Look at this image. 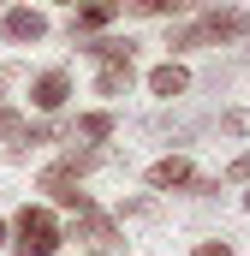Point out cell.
Instances as JSON below:
<instances>
[{
	"label": "cell",
	"instance_id": "cell-17",
	"mask_svg": "<svg viewBox=\"0 0 250 256\" xmlns=\"http://www.w3.org/2000/svg\"><path fill=\"white\" fill-rule=\"evenodd\" d=\"M190 256H232V244H226V238H202Z\"/></svg>",
	"mask_w": 250,
	"mask_h": 256
},
{
	"label": "cell",
	"instance_id": "cell-16",
	"mask_svg": "<svg viewBox=\"0 0 250 256\" xmlns=\"http://www.w3.org/2000/svg\"><path fill=\"white\" fill-rule=\"evenodd\" d=\"M220 179H226V185H250V155H238V161H232Z\"/></svg>",
	"mask_w": 250,
	"mask_h": 256
},
{
	"label": "cell",
	"instance_id": "cell-2",
	"mask_svg": "<svg viewBox=\"0 0 250 256\" xmlns=\"http://www.w3.org/2000/svg\"><path fill=\"white\" fill-rule=\"evenodd\" d=\"M12 232H18V238H12V244H18V256H54V250L66 244L60 220H54L48 208H30V202L18 208V220H12Z\"/></svg>",
	"mask_w": 250,
	"mask_h": 256
},
{
	"label": "cell",
	"instance_id": "cell-19",
	"mask_svg": "<svg viewBox=\"0 0 250 256\" xmlns=\"http://www.w3.org/2000/svg\"><path fill=\"white\" fill-rule=\"evenodd\" d=\"M0 244H6V220H0Z\"/></svg>",
	"mask_w": 250,
	"mask_h": 256
},
{
	"label": "cell",
	"instance_id": "cell-14",
	"mask_svg": "<svg viewBox=\"0 0 250 256\" xmlns=\"http://www.w3.org/2000/svg\"><path fill=\"white\" fill-rule=\"evenodd\" d=\"M18 131H24V114L12 102H0V143H18Z\"/></svg>",
	"mask_w": 250,
	"mask_h": 256
},
{
	"label": "cell",
	"instance_id": "cell-15",
	"mask_svg": "<svg viewBox=\"0 0 250 256\" xmlns=\"http://www.w3.org/2000/svg\"><path fill=\"white\" fill-rule=\"evenodd\" d=\"M120 214H131V220H155V202H149V196H131V202H120Z\"/></svg>",
	"mask_w": 250,
	"mask_h": 256
},
{
	"label": "cell",
	"instance_id": "cell-22",
	"mask_svg": "<svg viewBox=\"0 0 250 256\" xmlns=\"http://www.w3.org/2000/svg\"><path fill=\"white\" fill-rule=\"evenodd\" d=\"M60 6H72V0H60Z\"/></svg>",
	"mask_w": 250,
	"mask_h": 256
},
{
	"label": "cell",
	"instance_id": "cell-13",
	"mask_svg": "<svg viewBox=\"0 0 250 256\" xmlns=\"http://www.w3.org/2000/svg\"><path fill=\"white\" fill-rule=\"evenodd\" d=\"M190 0H131V12L137 18H167V12H185Z\"/></svg>",
	"mask_w": 250,
	"mask_h": 256
},
{
	"label": "cell",
	"instance_id": "cell-20",
	"mask_svg": "<svg viewBox=\"0 0 250 256\" xmlns=\"http://www.w3.org/2000/svg\"><path fill=\"white\" fill-rule=\"evenodd\" d=\"M244 208H250V191H244Z\"/></svg>",
	"mask_w": 250,
	"mask_h": 256
},
{
	"label": "cell",
	"instance_id": "cell-4",
	"mask_svg": "<svg viewBox=\"0 0 250 256\" xmlns=\"http://www.w3.org/2000/svg\"><path fill=\"white\" fill-rule=\"evenodd\" d=\"M72 238H84V244H96V250H114V244H120V220L102 214L96 202H84V208H72Z\"/></svg>",
	"mask_w": 250,
	"mask_h": 256
},
{
	"label": "cell",
	"instance_id": "cell-1",
	"mask_svg": "<svg viewBox=\"0 0 250 256\" xmlns=\"http://www.w3.org/2000/svg\"><path fill=\"white\" fill-rule=\"evenodd\" d=\"M244 30H250L244 6H214V12H202L196 24L173 30V36H167V48H173V54H190V48H226V42H238Z\"/></svg>",
	"mask_w": 250,
	"mask_h": 256
},
{
	"label": "cell",
	"instance_id": "cell-11",
	"mask_svg": "<svg viewBox=\"0 0 250 256\" xmlns=\"http://www.w3.org/2000/svg\"><path fill=\"white\" fill-rule=\"evenodd\" d=\"M72 137H84V143H108V137H114V114H108V108H102V114H78Z\"/></svg>",
	"mask_w": 250,
	"mask_h": 256
},
{
	"label": "cell",
	"instance_id": "cell-6",
	"mask_svg": "<svg viewBox=\"0 0 250 256\" xmlns=\"http://www.w3.org/2000/svg\"><path fill=\"white\" fill-rule=\"evenodd\" d=\"M72 6H78V12H72V42H78V36L108 30V24L125 12V0H72Z\"/></svg>",
	"mask_w": 250,
	"mask_h": 256
},
{
	"label": "cell",
	"instance_id": "cell-9",
	"mask_svg": "<svg viewBox=\"0 0 250 256\" xmlns=\"http://www.w3.org/2000/svg\"><path fill=\"white\" fill-rule=\"evenodd\" d=\"M185 90H190V72H185L179 60H167V66L149 72V96H155V102H179Z\"/></svg>",
	"mask_w": 250,
	"mask_h": 256
},
{
	"label": "cell",
	"instance_id": "cell-23",
	"mask_svg": "<svg viewBox=\"0 0 250 256\" xmlns=\"http://www.w3.org/2000/svg\"><path fill=\"white\" fill-rule=\"evenodd\" d=\"M102 256H108V250H102Z\"/></svg>",
	"mask_w": 250,
	"mask_h": 256
},
{
	"label": "cell",
	"instance_id": "cell-12",
	"mask_svg": "<svg viewBox=\"0 0 250 256\" xmlns=\"http://www.w3.org/2000/svg\"><path fill=\"white\" fill-rule=\"evenodd\" d=\"M125 90H131V66H102V72H96V96L114 102V96H125Z\"/></svg>",
	"mask_w": 250,
	"mask_h": 256
},
{
	"label": "cell",
	"instance_id": "cell-3",
	"mask_svg": "<svg viewBox=\"0 0 250 256\" xmlns=\"http://www.w3.org/2000/svg\"><path fill=\"white\" fill-rule=\"evenodd\" d=\"M0 36L12 48H30V42L48 36V12H36V6H0Z\"/></svg>",
	"mask_w": 250,
	"mask_h": 256
},
{
	"label": "cell",
	"instance_id": "cell-5",
	"mask_svg": "<svg viewBox=\"0 0 250 256\" xmlns=\"http://www.w3.org/2000/svg\"><path fill=\"white\" fill-rule=\"evenodd\" d=\"M36 185L48 191V202H60V208H84V202H90V191H84V173H72L66 161L42 167V179H36Z\"/></svg>",
	"mask_w": 250,
	"mask_h": 256
},
{
	"label": "cell",
	"instance_id": "cell-21",
	"mask_svg": "<svg viewBox=\"0 0 250 256\" xmlns=\"http://www.w3.org/2000/svg\"><path fill=\"white\" fill-rule=\"evenodd\" d=\"M0 6H12V0H0Z\"/></svg>",
	"mask_w": 250,
	"mask_h": 256
},
{
	"label": "cell",
	"instance_id": "cell-8",
	"mask_svg": "<svg viewBox=\"0 0 250 256\" xmlns=\"http://www.w3.org/2000/svg\"><path fill=\"white\" fill-rule=\"evenodd\" d=\"M190 179H196V167H190L185 155H167V161H155V167L143 173L149 191H190Z\"/></svg>",
	"mask_w": 250,
	"mask_h": 256
},
{
	"label": "cell",
	"instance_id": "cell-10",
	"mask_svg": "<svg viewBox=\"0 0 250 256\" xmlns=\"http://www.w3.org/2000/svg\"><path fill=\"white\" fill-rule=\"evenodd\" d=\"M84 54L102 60V66H131V60H137V42H131V36H96Z\"/></svg>",
	"mask_w": 250,
	"mask_h": 256
},
{
	"label": "cell",
	"instance_id": "cell-7",
	"mask_svg": "<svg viewBox=\"0 0 250 256\" xmlns=\"http://www.w3.org/2000/svg\"><path fill=\"white\" fill-rule=\"evenodd\" d=\"M30 102H36V114H60L66 102H72V72H66V66L42 72V78L30 84Z\"/></svg>",
	"mask_w": 250,
	"mask_h": 256
},
{
	"label": "cell",
	"instance_id": "cell-18",
	"mask_svg": "<svg viewBox=\"0 0 250 256\" xmlns=\"http://www.w3.org/2000/svg\"><path fill=\"white\" fill-rule=\"evenodd\" d=\"M220 131H232V137H244V131H250V114H220Z\"/></svg>",
	"mask_w": 250,
	"mask_h": 256
}]
</instances>
